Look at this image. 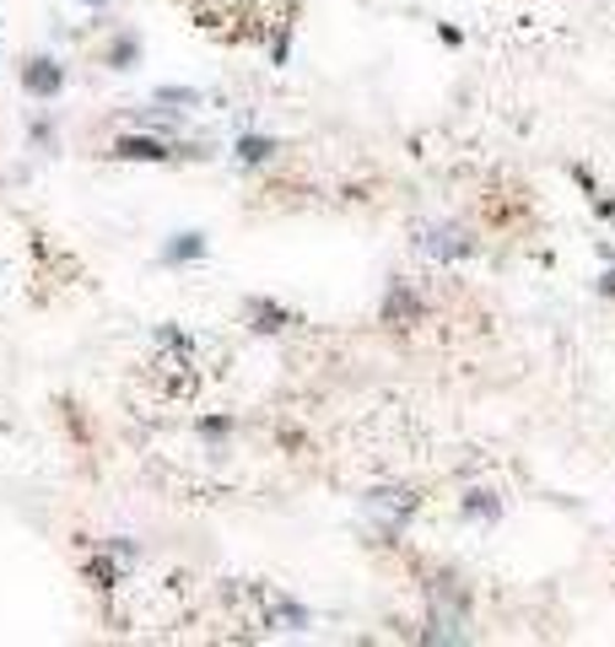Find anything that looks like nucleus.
Listing matches in <instances>:
<instances>
[{
    "label": "nucleus",
    "mask_w": 615,
    "mask_h": 647,
    "mask_svg": "<svg viewBox=\"0 0 615 647\" xmlns=\"http://www.w3.org/2000/svg\"><path fill=\"white\" fill-rule=\"evenodd\" d=\"M362 507H368V518L383 528V534H400V528L410 524V513L421 507V496L406 491V485H378V491H368Z\"/></svg>",
    "instance_id": "nucleus-1"
},
{
    "label": "nucleus",
    "mask_w": 615,
    "mask_h": 647,
    "mask_svg": "<svg viewBox=\"0 0 615 647\" xmlns=\"http://www.w3.org/2000/svg\"><path fill=\"white\" fill-rule=\"evenodd\" d=\"M416 248H421V254H432V259H459V254H470V233H464V227H453V222H443V227H421Z\"/></svg>",
    "instance_id": "nucleus-2"
},
{
    "label": "nucleus",
    "mask_w": 615,
    "mask_h": 647,
    "mask_svg": "<svg viewBox=\"0 0 615 647\" xmlns=\"http://www.w3.org/2000/svg\"><path fill=\"white\" fill-rule=\"evenodd\" d=\"M114 157H124V162H167L173 157V141L167 135H120L114 141Z\"/></svg>",
    "instance_id": "nucleus-3"
},
{
    "label": "nucleus",
    "mask_w": 615,
    "mask_h": 647,
    "mask_svg": "<svg viewBox=\"0 0 615 647\" xmlns=\"http://www.w3.org/2000/svg\"><path fill=\"white\" fill-rule=\"evenodd\" d=\"M22 86H28L33 97H54V92L65 86V71H60L54 60H33V65L22 71Z\"/></svg>",
    "instance_id": "nucleus-4"
},
{
    "label": "nucleus",
    "mask_w": 615,
    "mask_h": 647,
    "mask_svg": "<svg viewBox=\"0 0 615 647\" xmlns=\"http://www.w3.org/2000/svg\"><path fill=\"white\" fill-rule=\"evenodd\" d=\"M233 152H238L244 167H265V162L276 157V141H270V135H238V146H233Z\"/></svg>",
    "instance_id": "nucleus-5"
},
{
    "label": "nucleus",
    "mask_w": 615,
    "mask_h": 647,
    "mask_svg": "<svg viewBox=\"0 0 615 647\" xmlns=\"http://www.w3.org/2000/svg\"><path fill=\"white\" fill-rule=\"evenodd\" d=\"M201 254H205V233H178V238L163 248L167 265H184V259H201Z\"/></svg>",
    "instance_id": "nucleus-6"
},
{
    "label": "nucleus",
    "mask_w": 615,
    "mask_h": 647,
    "mask_svg": "<svg viewBox=\"0 0 615 647\" xmlns=\"http://www.w3.org/2000/svg\"><path fill=\"white\" fill-rule=\"evenodd\" d=\"M157 103H178V114H195L205 97L195 92V86H157Z\"/></svg>",
    "instance_id": "nucleus-7"
},
{
    "label": "nucleus",
    "mask_w": 615,
    "mask_h": 647,
    "mask_svg": "<svg viewBox=\"0 0 615 647\" xmlns=\"http://www.w3.org/2000/svg\"><path fill=\"white\" fill-rule=\"evenodd\" d=\"M496 513H502V507L492 502V491H470V496H464V518H481V524H492Z\"/></svg>",
    "instance_id": "nucleus-8"
},
{
    "label": "nucleus",
    "mask_w": 615,
    "mask_h": 647,
    "mask_svg": "<svg viewBox=\"0 0 615 647\" xmlns=\"http://www.w3.org/2000/svg\"><path fill=\"white\" fill-rule=\"evenodd\" d=\"M248 314H254V329H259V335H276V329L287 324V314L270 308V302H248Z\"/></svg>",
    "instance_id": "nucleus-9"
},
{
    "label": "nucleus",
    "mask_w": 615,
    "mask_h": 647,
    "mask_svg": "<svg viewBox=\"0 0 615 647\" xmlns=\"http://www.w3.org/2000/svg\"><path fill=\"white\" fill-rule=\"evenodd\" d=\"M109 60H114V71H130V60H135V43L120 39L114 49H109Z\"/></svg>",
    "instance_id": "nucleus-10"
},
{
    "label": "nucleus",
    "mask_w": 615,
    "mask_h": 647,
    "mask_svg": "<svg viewBox=\"0 0 615 647\" xmlns=\"http://www.w3.org/2000/svg\"><path fill=\"white\" fill-rule=\"evenodd\" d=\"M605 291H611V297H615V270H611V276H605Z\"/></svg>",
    "instance_id": "nucleus-11"
},
{
    "label": "nucleus",
    "mask_w": 615,
    "mask_h": 647,
    "mask_svg": "<svg viewBox=\"0 0 615 647\" xmlns=\"http://www.w3.org/2000/svg\"><path fill=\"white\" fill-rule=\"evenodd\" d=\"M82 6H109V0H82Z\"/></svg>",
    "instance_id": "nucleus-12"
}]
</instances>
